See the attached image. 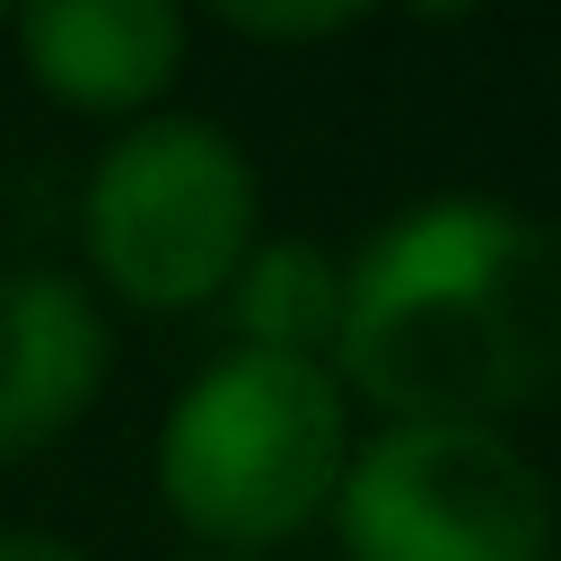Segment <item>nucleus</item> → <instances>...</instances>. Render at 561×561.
Wrapping results in <instances>:
<instances>
[{"mask_svg":"<svg viewBox=\"0 0 561 561\" xmlns=\"http://www.w3.org/2000/svg\"><path fill=\"white\" fill-rule=\"evenodd\" d=\"M342 394L386 421H482L561 386V237L500 193L403 202L342 263Z\"/></svg>","mask_w":561,"mask_h":561,"instance_id":"1","label":"nucleus"},{"mask_svg":"<svg viewBox=\"0 0 561 561\" xmlns=\"http://www.w3.org/2000/svg\"><path fill=\"white\" fill-rule=\"evenodd\" d=\"M324 526L351 561H561L543 465L482 421H377L351 438Z\"/></svg>","mask_w":561,"mask_h":561,"instance_id":"4","label":"nucleus"},{"mask_svg":"<svg viewBox=\"0 0 561 561\" xmlns=\"http://www.w3.org/2000/svg\"><path fill=\"white\" fill-rule=\"evenodd\" d=\"M184 561H237V552H184Z\"/></svg>","mask_w":561,"mask_h":561,"instance_id":"10","label":"nucleus"},{"mask_svg":"<svg viewBox=\"0 0 561 561\" xmlns=\"http://www.w3.org/2000/svg\"><path fill=\"white\" fill-rule=\"evenodd\" d=\"M263 237V184L228 123L140 114L123 123L79 184V254L140 316L219 307L237 263Z\"/></svg>","mask_w":561,"mask_h":561,"instance_id":"3","label":"nucleus"},{"mask_svg":"<svg viewBox=\"0 0 561 561\" xmlns=\"http://www.w3.org/2000/svg\"><path fill=\"white\" fill-rule=\"evenodd\" d=\"M0 35H9V18H0Z\"/></svg>","mask_w":561,"mask_h":561,"instance_id":"11","label":"nucleus"},{"mask_svg":"<svg viewBox=\"0 0 561 561\" xmlns=\"http://www.w3.org/2000/svg\"><path fill=\"white\" fill-rule=\"evenodd\" d=\"M219 26L254 44H324V35L368 26V9H219Z\"/></svg>","mask_w":561,"mask_h":561,"instance_id":"8","label":"nucleus"},{"mask_svg":"<svg viewBox=\"0 0 561 561\" xmlns=\"http://www.w3.org/2000/svg\"><path fill=\"white\" fill-rule=\"evenodd\" d=\"M158 500L193 552L263 561L272 543L324 526L351 465V394L324 359L219 351L158 412Z\"/></svg>","mask_w":561,"mask_h":561,"instance_id":"2","label":"nucleus"},{"mask_svg":"<svg viewBox=\"0 0 561 561\" xmlns=\"http://www.w3.org/2000/svg\"><path fill=\"white\" fill-rule=\"evenodd\" d=\"M114 377V324L88 280L9 263L0 272V465L70 438Z\"/></svg>","mask_w":561,"mask_h":561,"instance_id":"5","label":"nucleus"},{"mask_svg":"<svg viewBox=\"0 0 561 561\" xmlns=\"http://www.w3.org/2000/svg\"><path fill=\"white\" fill-rule=\"evenodd\" d=\"M0 561H88L70 535H44V526H0Z\"/></svg>","mask_w":561,"mask_h":561,"instance_id":"9","label":"nucleus"},{"mask_svg":"<svg viewBox=\"0 0 561 561\" xmlns=\"http://www.w3.org/2000/svg\"><path fill=\"white\" fill-rule=\"evenodd\" d=\"M228 351H272V359H333L342 324V254L316 237H254L237 280L219 289Z\"/></svg>","mask_w":561,"mask_h":561,"instance_id":"7","label":"nucleus"},{"mask_svg":"<svg viewBox=\"0 0 561 561\" xmlns=\"http://www.w3.org/2000/svg\"><path fill=\"white\" fill-rule=\"evenodd\" d=\"M9 35L53 105L105 123H140L193 53V18L167 0H35L9 18Z\"/></svg>","mask_w":561,"mask_h":561,"instance_id":"6","label":"nucleus"}]
</instances>
